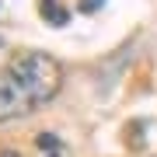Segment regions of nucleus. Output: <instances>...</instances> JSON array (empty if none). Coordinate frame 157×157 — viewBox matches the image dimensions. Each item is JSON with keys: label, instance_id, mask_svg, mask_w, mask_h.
<instances>
[{"label": "nucleus", "instance_id": "nucleus-1", "mask_svg": "<svg viewBox=\"0 0 157 157\" xmlns=\"http://www.w3.org/2000/svg\"><path fill=\"white\" fill-rule=\"evenodd\" d=\"M63 87V67L42 49H25L0 70V122L45 108Z\"/></svg>", "mask_w": 157, "mask_h": 157}, {"label": "nucleus", "instance_id": "nucleus-4", "mask_svg": "<svg viewBox=\"0 0 157 157\" xmlns=\"http://www.w3.org/2000/svg\"><path fill=\"white\" fill-rule=\"evenodd\" d=\"M105 7V0H80V14H94Z\"/></svg>", "mask_w": 157, "mask_h": 157}, {"label": "nucleus", "instance_id": "nucleus-3", "mask_svg": "<svg viewBox=\"0 0 157 157\" xmlns=\"http://www.w3.org/2000/svg\"><path fill=\"white\" fill-rule=\"evenodd\" d=\"M39 147H42V150H56V154L63 150V143L56 140V136H49V133H42V136H39Z\"/></svg>", "mask_w": 157, "mask_h": 157}, {"label": "nucleus", "instance_id": "nucleus-2", "mask_svg": "<svg viewBox=\"0 0 157 157\" xmlns=\"http://www.w3.org/2000/svg\"><path fill=\"white\" fill-rule=\"evenodd\" d=\"M39 14L49 28H67L70 25V7L63 0H39Z\"/></svg>", "mask_w": 157, "mask_h": 157}]
</instances>
